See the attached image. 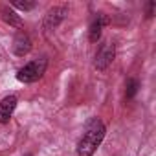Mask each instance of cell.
<instances>
[{
	"mask_svg": "<svg viewBox=\"0 0 156 156\" xmlns=\"http://www.w3.org/2000/svg\"><path fill=\"white\" fill-rule=\"evenodd\" d=\"M13 6H15V8H19V9L30 11V9H33V8H35V2H13Z\"/></svg>",
	"mask_w": 156,
	"mask_h": 156,
	"instance_id": "obj_10",
	"label": "cell"
},
{
	"mask_svg": "<svg viewBox=\"0 0 156 156\" xmlns=\"http://www.w3.org/2000/svg\"><path fill=\"white\" fill-rule=\"evenodd\" d=\"M138 81L136 79H127V90H125V98L127 99H132L134 96H136V92H138Z\"/></svg>",
	"mask_w": 156,
	"mask_h": 156,
	"instance_id": "obj_9",
	"label": "cell"
},
{
	"mask_svg": "<svg viewBox=\"0 0 156 156\" xmlns=\"http://www.w3.org/2000/svg\"><path fill=\"white\" fill-rule=\"evenodd\" d=\"M31 50V39L28 33H17L13 39V53L19 57H24Z\"/></svg>",
	"mask_w": 156,
	"mask_h": 156,
	"instance_id": "obj_5",
	"label": "cell"
},
{
	"mask_svg": "<svg viewBox=\"0 0 156 156\" xmlns=\"http://www.w3.org/2000/svg\"><path fill=\"white\" fill-rule=\"evenodd\" d=\"M108 22H110V20H108V17H107V15H98V17L92 20L90 30H88V39H90V42H98V41L101 39L103 26H105V24H108Z\"/></svg>",
	"mask_w": 156,
	"mask_h": 156,
	"instance_id": "obj_7",
	"label": "cell"
},
{
	"mask_svg": "<svg viewBox=\"0 0 156 156\" xmlns=\"http://www.w3.org/2000/svg\"><path fill=\"white\" fill-rule=\"evenodd\" d=\"M114 57H116V46H114V42H103V44L99 46L98 53H96L94 66H96L98 70H107V68L112 64Z\"/></svg>",
	"mask_w": 156,
	"mask_h": 156,
	"instance_id": "obj_3",
	"label": "cell"
},
{
	"mask_svg": "<svg viewBox=\"0 0 156 156\" xmlns=\"http://www.w3.org/2000/svg\"><path fill=\"white\" fill-rule=\"evenodd\" d=\"M17 108V98L15 96H6L0 101V123H8Z\"/></svg>",
	"mask_w": 156,
	"mask_h": 156,
	"instance_id": "obj_6",
	"label": "cell"
},
{
	"mask_svg": "<svg viewBox=\"0 0 156 156\" xmlns=\"http://www.w3.org/2000/svg\"><path fill=\"white\" fill-rule=\"evenodd\" d=\"M154 8H156V4H154V2H149V4H147V17H149V19L154 15Z\"/></svg>",
	"mask_w": 156,
	"mask_h": 156,
	"instance_id": "obj_11",
	"label": "cell"
},
{
	"mask_svg": "<svg viewBox=\"0 0 156 156\" xmlns=\"http://www.w3.org/2000/svg\"><path fill=\"white\" fill-rule=\"evenodd\" d=\"M0 13H2V19H4L9 26H15V28H20V26H22L20 17H19L13 9H9L8 6H2V8H0Z\"/></svg>",
	"mask_w": 156,
	"mask_h": 156,
	"instance_id": "obj_8",
	"label": "cell"
},
{
	"mask_svg": "<svg viewBox=\"0 0 156 156\" xmlns=\"http://www.w3.org/2000/svg\"><path fill=\"white\" fill-rule=\"evenodd\" d=\"M26 156H31V154H26Z\"/></svg>",
	"mask_w": 156,
	"mask_h": 156,
	"instance_id": "obj_12",
	"label": "cell"
},
{
	"mask_svg": "<svg viewBox=\"0 0 156 156\" xmlns=\"http://www.w3.org/2000/svg\"><path fill=\"white\" fill-rule=\"evenodd\" d=\"M68 15V6H53L51 9H48V13L44 15V30H55Z\"/></svg>",
	"mask_w": 156,
	"mask_h": 156,
	"instance_id": "obj_4",
	"label": "cell"
},
{
	"mask_svg": "<svg viewBox=\"0 0 156 156\" xmlns=\"http://www.w3.org/2000/svg\"><path fill=\"white\" fill-rule=\"evenodd\" d=\"M46 66H48V59L46 57L37 59V61H31V62H28L26 66H22L17 72V79L20 83H35V81H39L41 77L44 75Z\"/></svg>",
	"mask_w": 156,
	"mask_h": 156,
	"instance_id": "obj_2",
	"label": "cell"
},
{
	"mask_svg": "<svg viewBox=\"0 0 156 156\" xmlns=\"http://www.w3.org/2000/svg\"><path fill=\"white\" fill-rule=\"evenodd\" d=\"M103 138H105V125H103V121L99 118H94L87 125L85 134L79 140V145H77V154H79V156H92L98 151V147L101 145Z\"/></svg>",
	"mask_w": 156,
	"mask_h": 156,
	"instance_id": "obj_1",
	"label": "cell"
}]
</instances>
